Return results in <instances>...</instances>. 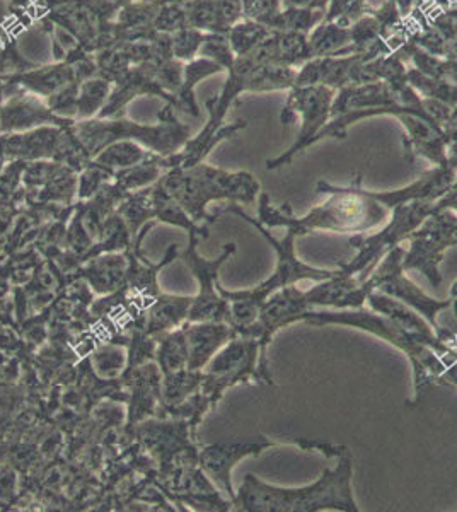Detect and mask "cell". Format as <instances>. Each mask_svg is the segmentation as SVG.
<instances>
[{
	"mask_svg": "<svg viewBox=\"0 0 457 512\" xmlns=\"http://www.w3.org/2000/svg\"><path fill=\"white\" fill-rule=\"evenodd\" d=\"M457 176V166L452 164L449 159L446 163L439 164L437 168L432 169L429 173L420 178V180L411 183L408 187L394 190V192H367L372 198H376L377 202H381L384 207L394 209L396 205L410 204L417 200H425V202H437L439 198L444 197L449 188L454 185Z\"/></svg>",
	"mask_w": 457,
	"mask_h": 512,
	"instance_id": "cell-15",
	"label": "cell"
},
{
	"mask_svg": "<svg viewBox=\"0 0 457 512\" xmlns=\"http://www.w3.org/2000/svg\"><path fill=\"white\" fill-rule=\"evenodd\" d=\"M151 217H156L157 221L166 222L171 226L183 227L198 238L205 239L209 236V229L193 221L185 209L164 190L159 181L151 187Z\"/></svg>",
	"mask_w": 457,
	"mask_h": 512,
	"instance_id": "cell-18",
	"label": "cell"
},
{
	"mask_svg": "<svg viewBox=\"0 0 457 512\" xmlns=\"http://www.w3.org/2000/svg\"><path fill=\"white\" fill-rule=\"evenodd\" d=\"M434 214L435 202L417 200L410 204L396 205L393 219L379 233L371 236L357 234L350 239V245L357 248V255L353 256L352 262L342 263L338 272L345 277H353L362 284L389 251L410 238L411 233L417 231L425 219Z\"/></svg>",
	"mask_w": 457,
	"mask_h": 512,
	"instance_id": "cell-7",
	"label": "cell"
},
{
	"mask_svg": "<svg viewBox=\"0 0 457 512\" xmlns=\"http://www.w3.org/2000/svg\"><path fill=\"white\" fill-rule=\"evenodd\" d=\"M86 279L99 294H110L122 286L127 277L128 260L122 255L99 256L87 265Z\"/></svg>",
	"mask_w": 457,
	"mask_h": 512,
	"instance_id": "cell-19",
	"label": "cell"
},
{
	"mask_svg": "<svg viewBox=\"0 0 457 512\" xmlns=\"http://www.w3.org/2000/svg\"><path fill=\"white\" fill-rule=\"evenodd\" d=\"M410 250L403 258V270H415L425 275L430 284L439 287L442 277L439 265L447 248L457 246V216L452 210H440L425 219L417 231L411 233Z\"/></svg>",
	"mask_w": 457,
	"mask_h": 512,
	"instance_id": "cell-10",
	"label": "cell"
},
{
	"mask_svg": "<svg viewBox=\"0 0 457 512\" xmlns=\"http://www.w3.org/2000/svg\"><path fill=\"white\" fill-rule=\"evenodd\" d=\"M406 250L403 246H396L393 250L389 251L388 255L382 258L381 263L377 265L372 274L367 277L371 280L374 291L382 292L386 296L394 297L401 303L415 309L418 315H422L425 320L429 321L430 325L434 326L435 332L439 330L440 326L437 323V316L440 311L451 308L452 299H434L429 294L415 286L403 270V258H405Z\"/></svg>",
	"mask_w": 457,
	"mask_h": 512,
	"instance_id": "cell-11",
	"label": "cell"
},
{
	"mask_svg": "<svg viewBox=\"0 0 457 512\" xmlns=\"http://www.w3.org/2000/svg\"><path fill=\"white\" fill-rule=\"evenodd\" d=\"M159 183L198 224L215 222V214L207 212L210 202L229 200L253 204L260 193V183L253 175L244 171L229 173L203 163L168 169Z\"/></svg>",
	"mask_w": 457,
	"mask_h": 512,
	"instance_id": "cell-5",
	"label": "cell"
},
{
	"mask_svg": "<svg viewBox=\"0 0 457 512\" xmlns=\"http://www.w3.org/2000/svg\"><path fill=\"white\" fill-rule=\"evenodd\" d=\"M205 31L197 30L186 26L183 30L174 31L171 35V53L176 60L183 64L190 60L197 59L198 52L205 40Z\"/></svg>",
	"mask_w": 457,
	"mask_h": 512,
	"instance_id": "cell-24",
	"label": "cell"
},
{
	"mask_svg": "<svg viewBox=\"0 0 457 512\" xmlns=\"http://www.w3.org/2000/svg\"><path fill=\"white\" fill-rule=\"evenodd\" d=\"M301 321L313 326L343 325L359 328L401 350L410 359L413 369V400L410 405L420 402L425 388L429 384H437L446 371L444 362L440 361L434 350L420 344L396 321L372 309H309L302 315Z\"/></svg>",
	"mask_w": 457,
	"mask_h": 512,
	"instance_id": "cell-4",
	"label": "cell"
},
{
	"mask_svg": "<svg viewBox=\"0 0 457 512\" xmlns=\"http://www.w3.org/2000/svg\"><path fill=\"white\" fill-rule=\"evenodd\" d=\"M284 444L297 446L299 439L275 443L270 437L256 436L246 439V441L209 444L198 451V466L212 480L215 487L222 492V495L232 502L236 497V490L232 487L231 480L234 466L248 456H260L265 449L280 448Z\"/></svg>",
	"mask_w": 457,
	"mask_h": 512,
	"instance_id": "cell-12",
	"label": "cell"
},
{
	"mask_svg": "<svg viewBox=\"0 0 457 512\" xmlns=\"http://www.w3.org/2000/svg\"><path fill=\"white\" fill-rule=\"evenodd\" d=\"M157 118L159 123L156 125H142L128 122L122 117H96L74 122L70 128L91 159L116 140H134L140 146L164 158L183 151L186 142L191 139V130L188 125L176 118L174 106L166 103V108L157 115Z\"/></svg>",
	"mask_w": 457,
	"mask_h": 512,
	"instance_id": "cell-6",
	"label": "cell"
},
{
	"mask_svg": "<svg viewBox=\"0 0 457 512\" xmlns=\"http://www.w3.org/2000/svg\"><path fill=\"white\" fill-rule=\"evenodd\" d=\"M188 26L186 6L183 2H161L154 19V30L164 35H173L174 31Z\"/></svg>",
	"mask_w": 457,
	"mask_h": 512,
	"instance_id": "cell-26",
	"label": "cell"
},
{
	"mask_svg": "<svg viewBox=\"0 0 457 512\" xmlns=\"http://www.w3.org/2000/svg\"><path fill=\"white\" fill-rule=\"evenodd\" d=\"M127 364V352L122 347L108 345L93 355V367L99 378L113 379L120 376Z\"/></svg>",
	"mask_w": 457,
	"mask_h": 512,
	"instance_id": "cell-25",
	"label": "cell"
},
{
	"mask_svg": "<svg viewBox=\"0 0 457 512\" xmlns=\"http://www.w3.org/2000/svg\"><path fill=\"white\" fill-rule=\"evenodd\" d=\"M72 123L55 115L47 105V99L23 89L11 91V96L0 106V135L19 134L45 125L69 127Z\"/></svg>",
	"mask_w": 457,
	"mask_h": 512,
	"instance_id": "cell-13",
	"label": "cell"
},
{
	"mask_svg": "<svg viewBox=\"0 0 457 512\" xmlns=\"http://www.w3.org/2000/svg\"><path fill=\"white\" fill-rule=\"evenodd\" d=\"M65 128L45 125L19 134L0 135V151L12 161H48L58 163L64 146Z\"/></svg>",
	"mask_w": 457,
	"mask_h": 512,
	"instance_id": "cell-14",
	"label": "cell"
},
{
	"mask_svg": "<svg viewBox=\"0 0 457 512\" xmlns=\"http://www.w3.org/2000/svg\"><path fill=\"white\" fill-rule=\"evenodd\" d=\"M198 239L200 238L195 234H190V243L183 253L186 267L190 268V272L197 279L198 284V294L193 296V303H191L186 321L188 323L219 321V323L231 325V304L220 296L217 284H219L220 267L236 253L238 246L236 243H227L219 258L205 260L203 256L198 255Z\"/></svg>",
	"mask_w": 457,
	"mask_h": 512,
	"instance_id": "cell-9",
	"label": "cell"
},
{
	"mask_svg": "<svg viewBox=\"0 0 457 512\" xmlns=\"http://www.w3.org/2000/svg\"><path fill=\"white\" fill-rule=\"evenodd\" d=\"M113 93V82L105 77L93 76L81 82L77 98L76 122L98 117Z\"/></svg>",
	"mask_w": 457,
	"mask_h": 512,
	"instance_id": "cell-22",
	"label": "cell"
},
{
	"mask_svg": "<svg viewBox=\"0 0 457 512\" xmlns=\"http://www.w3.org/2000/svg\"><path fill=\"white\" fill-rule=\"evenodd\" d=\"M159 347H157V366L161 369L162 376L178 373L186 369L188 364V349H186L185 332L183 326L171 330V332L156 335Z\"/></svg>",
	"mask_w": 457,
	"mask_h": 512,
	"instance_id": "cell-21",
	"label": "cell"
},
{
	"mask_svg": "<svg viewBox=\"0 0 457 512\" xmlns=\"http://www.w3.org/2000/svg\"><path fill=\"white\" fill-rule=\"evenodd\" d=\"M224 212L238 214L241 219L256 227L261 236L267 239L270 246L277 253V267L270 279L261 282L251 291H227L226 287L217 284V291L231 304V326L234 332H238L244 326L251 325L258 318L260 308L267 301L268 297L273 296L275 292L284 289L287 286H294L301 280H311V282H323V280L335 277L338 270H328V268H316L302 263L296 256V236L294 234H285L284 239L273 238L267 227L263 226L258 219L249 217L239 205H227Z\"/></svg>",
	"mask_w": 457,
	"mask_h": 512,
	"instance_id": "cell-3",
	"label": "cell"
},
{
	"mask_svg": "<svg viewBox=\"0 0 457 512\" xmlns=\"http://www.w3.org/2000/svg\"><path fill=\"white\" fill-rule=\"evenodd\" d=\"M352 451L338 458L336 468L304 487L285 489L248 473L232 501L234 511L244 512H359L352 490Z\"/></svg>",
	"mask_w": 457,
	"mask_h": 512,
	"instance_id": "cell-1",
	"label": "cell"
},
{
	"mask_svg": "<svg viewBox=\"0 0 457 512\" xmlns=\"http://www.w3.org/2000/svg\"><path fill=\"white\" fill-rule=\"evenodd\" d=\"M440 210H456L457 212L456 185H452V187L449 188V192H447L444 197L439 198V200L435 202V212H440Z\"/></svg>",
	"mask_w": 457,
	"mask_h": 512,
	"instance_id": "cell-28",
	"label": "cell"
},
{
	"mask_svg": "<svg viewBox=\"0 0 457 512\" xmlns=\"http://www.w3.org/2000/svg\"><path fill=\"white\" fill-rule=\"evenodd\" d=\"M260 342L256 338L234 337L210 359L203 371L198 396L203 405L212 410L234 384L261 381L258 373ZM263 383V381H261Z\"/></svg>",
	"mask_w": 457,
	"mask_h": 512,
	"instance_id": "cell-8",
	"label": "cell"
},
{
	"mask_svg": "<svg viewBox=\"0 0 457 512\" xmlns=\"http://www.w3.org/2000/svg\"><path fill=\"white\" fill-rule=\"evenodd\" d=\"M316 190L328 193L330 198L311 209L304 217L294 216L287 204L282 209H275L267 193H261L258 221L265 227H285L287 233L299 238L314 231L364 233L388 219V207L367 195L364 188L360 187V180L357 185L348 188H338L326 181H319Z\"/></svg>",
	"mask_w": 457,
	"mask_h": 512,
	"instance_id": "cell-2",
	"label": "cell"
},
{
	"mask_svg": "<svg viewBox=\"0 0 457 512\" xmlns=\"http://www.w3.org/2000/svg\"><path fill=\"white\" fill-rule=\"evenodd\" d=\"M186 349H188V364L190 371H202L209 364L210 359L219 352L224 345L229 344L236 332L231 325L219 321H197V323H183Z\"/></svg>",
	"mask_w": 457,
	"mask_h": 512,
	"instance_id": "cell-16",
	"label": "cell"
},
{
	"mask_svg": "<svg viewBox=\"0 0 457 512\" xmlns=\"http://www.w3.org/2000/svg\"><path fill=\"white\" fill-rule=\"evenodd\" d=\"M451 297L452 299V308H454V313H456V316H457V280H456V284H454V286H452V289H451Z\"/></svg>",
	"mask_w": 457,
	"mask_h": 512,
	"instance_id": "cell-29",
	"label": "cell"
},
{
	"mask_svg": "<svg viewBox=\"0 0 457 512\" xmlns=\"http://www.w3.org/2000/svg\"><path fill=\"white\" fill-rule=\"evenodd\" d=\"M203 371H190L183 369L178 373L162 376L161 396L164 402L174 407H180L186 402L188 396L197 393L202 384Z\"/></svg>",
	"mask_w": 457,
	"mask_h": 512,
	"instance_id": "cell-23",
	"label": "cell"
},
{
	"mask_svg": "<svg viewBox=\"0 0 457 512\" xmlns=\"http://www.w3.org/2000/svg\"><path fill=\"white\" fill-rule=\"evenodd\" d=\"M191 303L193 297L190 296L157 294L154 303L147 308V335L156 337L159 333L171 332L183 326L190 313Z\"/></svg>",
	"mask_w": 457,
	"mask_h": 512,
	"instance_id": "cell-17",
	"label": "cell"
},
{
	"mask_svg": "<svg viewBox=\"0 0 457 512\" xmlns=\"http://www.w3.org/2000/svg\"><path fill=\"white\" fill-rule=\"evenodd\" d=\"M152 156L154 152L147 151L144 146H140L134 140H116L110 146H106L103 151H99L93 161L116 173V171L134 168L137 164L145 163Z\"/></svg>",
	"mask_w": 457,
	"mask_h": 512,
	"instance_id": "cell-20",
	"label": "cell"
},
{
	"mask_svg": "<svg viewBox=\"0 0 457 512\" xmlns=\"http://www.w3.org/2000/svg\"><path fill=\"white\" fill-rule=\"evenodd\" d=\"M87 6L93 9L94 14L98 16L103 24V30L106 35V45L110 43L111 24L115 23L116 16L120 14L123 7L128 6L132 0H86Z\"/></svg>",
	"mask_w": 457,
	"mask_h": 512,
	"instance_id": "cell-27",
	"label": "cell"
}]
</instances>
